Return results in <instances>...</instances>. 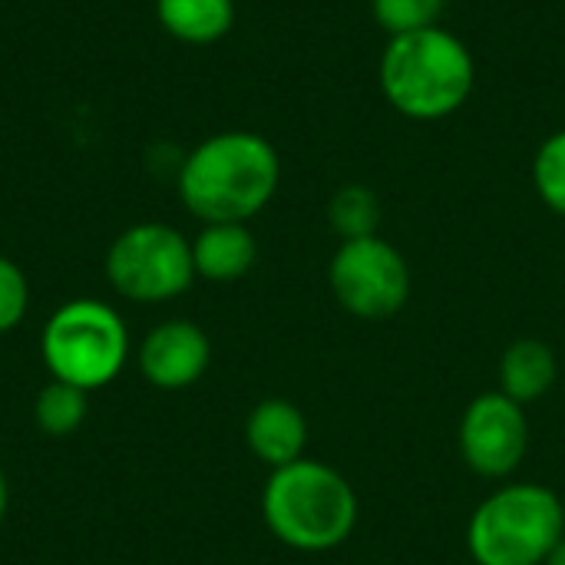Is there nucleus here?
I'll return each instance as SVG.
<instances>
[{
	"label": "nucleus",
	"mask_w": 565,
	"mask_h": 565,
	"mask_svg": "<svg viewBox=\"0 0 565 565\" xmlns=\"http://www.w3.org/2000/svg\"><path fill=\"white\" fill-rule=\"evenodd\" d=\"M245 444L268 470H281L305 457L308 420L298 404L285 397H265L245 420Z\"/></svg>",
	"instance_id": "obj_10"
},
{
	"label": "nucleus",
	"mask_w": 565,
	"mask_h": 565,
	"mask_svg": "<svg viewBox=\"0 0 565 565\" xmlns=\"http://www.w3.org/2000/svg\"><path fill=\"white\" fill-rule=\"evenodd\" d=\"M281 159L275 146L248 129L202 139L179 166L182 205L209 222H248L278 192Z\"/></svg>",
	"instance_id": "obj_1"
},
{
	"label": "nucleus",
	"mask_w": 565,
	"mask_h": 565,
	"mask_svg": "<svg viewBox=\"0 0 565 565\" xmlns=\"http://www.w3.org/2000/svg\"><path fill=\"white\" fill-rule=\"evenodd\" d=\"M40 358L53 381L99 391L129 361V328L116 308L96 298L60 305L40 331Z\"/></svg>",
	"instance_id": "obj_5"
},
{
	"label": "nucleus",
	"mask_w": 565,
	"mask_h": 565,
	"mask_svg": "<svg viewBox=\"0 0 565 565\" xmlns=\"http://www.w3.org/2000/svg\"><path fill=\"white\" fill-rule=\"evenodd\" d=\"M444 7L447 0H371V13L377 26L387 30L391 36L437 26Z\"/></svg>",
	"instance_id": "obj_17"
},
{
	"label": "nucleus",
	"mask_w": 565,
	"mask_h": 565,
	"mask_svg": "<svg viewBox=\"0 0 565 565\" xmlns=\"http://www.w3.org/2000/svg\"><path fill=\"white\" fill-rule=\"evenodd\" d=\"M106 278L126 301H172L195 281L192 242L166 222L129 225L113 238L106 252Z\"/></svg>",
	"instance_id": "obj_6"
},
{
	"label": "nucleus",
	"mask_w": 565,
	"mask_h": 565,
	"mask_svg": "<svg viewBox=\"0 0 565 565\" xmlns=\"http://www.w3.org/2000/svg\"><path fill=\"white\" fill-rule=\"evenodd\" d=\"M86 391L73 387V384H63V381H53L40 387L36 401H33V424L43 437H70L83 427L86 420Z\"/></svg>",
	"instance_id": "obj_14"
},
{
	"label": "nucleus",
	"mask_w": 565,
	"mask_h": 565,
	"mask_svg": "<svg viewBox=\"0 0 565 565\" xmlns=\"http://www.w3.org/2000/svg\"><path fill=\"white\" fill-rule=\"evenodd\" d=\"M381 199L371 185L348 182L341 185L328 202V222L341 235V242L351 238H371L381 228Z\"/></svg>",
	"instance_id": "obj_15"
},
{
	"label": "nucleus",
	"mask_w": 565,
	"mask_h": 565,
	"mask_svg": "<svg viewBox=\"0 0 565 565\" xmlns=\"http://www.w3.org/2000/svg\"><path fill=\"white\" fill-rule=\"evenodd\" d=\"M533 185L536 195L565 218V129L553 132L533 159Z\"/></svg>",
	"instance_id": "obj_16"
},
{
	"label": "nucleus",
	"mask_w": 565,
	"mask_h": 565,
	"mask_svg": "<svg viewBox=\"0 0 565 565\" xmlns=\"http://www.w3.org/2000/svg\"><path fill=\"white\" fill-rule=\"evenodd\" d=\"M328 285L338 305L364 321L394 318L411 301L407 258L381 235L341 242L328 265Z\"/></svg>",
	"instance_id": "obj_7"
},
{
	"label": "nucleus",
	"mask_w": 565,
	"mask_h": 565,
	"mask_svg": "<svg viewBox=\"0 0 565 565\" xmlns=\"http://www.w3.org/2000/svg\"><path fill=\"white\" fill-rule=\"evenodd\" d=\"M262 516L268 533L288 550L331 553L358 526V493L334 467L301 457L271 470L262 490Z\"/></svg>",
	"instance_id": "obj_3"
},
{
	"label": "nucleus",
	"mask_w": 565,
	"mask_h": 565,
	"mask_svg": "<svg viewBox=\"0 0 565 565\" xmlns=\"http://www.w3.org/2000/svg\"><path fill=\"white\" fill-rule=\"evenodd\" d=\"M556 377H559V361L546 341L520 338L500 358V391L523 407L546 397Z\"/></svg>",
	"instance_id": "obj_12"
},
{
	"label": "nucleus",
	"mask_w": 565,
	"mask_h": 565,
	"mask_svg": "<svg viewBox=\"0 0 565 565\" xmlns=\"http://www.w3.org/2000/svg\"><path fill=\"white\" fill-rule=\"evenodd\" d=\"M30 308V285L17 262L0 255V334H10Z\"/></svg>",
	"instance_id": "obj_18"
},
{
	"label": "nucleus",
	"mask_w": 565,
	"mask_h": 565,
	"mask_svg": "<svg viewBox=\"0 0 565 565\" xmlns=\"http://www.w3.org/2000/svg\"><path fill=\"white\" fill-rule=\"evenodd\" d=\"M195 278L228 285L245 278L258 262V242L245 222H209L192 242Z\"/></svg>",
	"instance_id": "obj_11"
},
{
	"label": "nucleus",
	"mask_w": 565,
	"mask_h": 565,
	"mask_svg": "<svg viewBox=\"0 0 565 565\" xmlns=\"http://www.w3.org/2000/svg\"><path fill=\"white\" fill-rule=\"evenodd\" d=\"M543 565H565V536L556 543V546H553V553L546 556V563Z\"/></svg>",
	"instance_id": "obj_19"
},
{
	"label": "nucleus",
	"mask_w": 565,
	"mask_h": 565,
	"mask_svg": "<svg viewBox=\"0 0 565 565\" xmlns=\"http://www.w3.org/2000/svg\"><path fill=\"white\" fill-rule=\"evenodd\" d=\"M136 364L146 384L159 391H185L199 384L202 374L209 371L212 341L195 321L169 318L142 338L136 351Z\"/></svg>",
	"instance_id": "obj_9"
},
{
	"label": "nucleus",
	"mask_w": 565,
	"mask_h": 565,
	"mask_svg": "<svg viewBox=\"0 0 565 565\" xmlns=\"http://www.w3.org/2000/svg\"><path fill=\"white\" fill-rule=\"evenodd\" d=\"M463 463L483 480H507L530 450V420L523 404L503 391L480 394L467 404L457 430Z\"/></svg>",
	"instance_id": "obj_8"
},
{
	"label": "nucleus",
	"mask_w": 565,
	"mask_h": 565,
	"mask_svg": "<svg viewBox=\"0 0 565 565\" xmlns=\"http://www.w3.org/2000/svg\"><path fill=\"white\" fill-rule=\"evenodd\" d=\"M3 516H7V477L0 470V526H3Z\"/></svg>",
	"instance_id": "obj_20"
},
{
	"label": "nucleus",
	"mask_w": 565,
	"mask_h": 565,
	"mask_svg": "<svg viewBox=\"0 0 565 565\" xmlns=\"http://www.w3.org/2000/svg\"><path fill=\"white\" fill-rule=\"evenodd\" d=\"M563 536V500L540 483L493 490L467 523V550L477 565H543Z\"/></svg>",
	"instance_id": "obj_4"
},
{
	"label": "nucleus",
	"mask_w": 565,
	"mask_h": 565,
	"mask_svg": "<svg viewBox=\"0 0 565 565\" xmlns=\"http://www.w3.org/2000/svg\"><path fill=\"white\" fill-rule=\"evenodd\" d=\"M377 79L381 93L401 116L434 122L454 116L470 99L477 66L470 46L457 33L427 26L387 40Z\"/></svg>",
	"instance_id": "obj_2"
},
{
	"label": "nucleus",
	"mask_w": 565,
	"mask_h": 565,
	"mask_svg": "<svg viewBox=\"0 0 565 565\" xmlns=\"http://www.w3.org/2000/svg\"><path fill=\"white\" fill-rule=\"evenodd\" d=\"M156 17L179 43L209 46L235 26V0H156Z\"/></svg>",
	"instance_id": "obj_13"
}]
</instances>
